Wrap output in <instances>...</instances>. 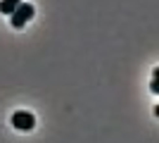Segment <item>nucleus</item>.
I'll return each instance as SVG.
<instances>
[{
    "mask_svg": "<svg viewBox=\"0 0 159 143\" xmlns=\"http://www.w3.org/2000/svg\"><path fill=\"white\" fill-rule=\"evenodd\" d=\"M19 5H21V0H0V12L2 14H12Z\"/></svg>",
    "mask_w": 159,
    "mask_h": 143,
    "instance_id": "7ed1b4c3",
    "label": "nucleus"
},
{
    "mask_svg": "<svg viewBox=\"0 0 159 143\" xmlns=\"http://www.w3.org/2000/svg\"><path fill=\"white\" fill-rule=\"evenodd\" d=\"M33 14H36V10H33V5H29V2H21L17 10H14L10 17H12V26L14 29H21L26 21L33 19Z\"/></svg>",
    "mask_w": 159,
    "mask_h": 143,
    "instance_id": "f257e3e1",
    "label": "nucleus"
},
{
    "mask_svg": "<svg viewBox=\"0 0 159 143\" xmlns=\"http://www.w3.org/2000/svg\"><path fill=\"white\" fill-rule=\"evenodd\" d=\"M12 126L19 131H31L36 126V117L31 112H26V110H17L12 115Z\"/></svg>",
    "mask_w": 159,
    "mask_h": 143,
    "instance_id": "f03ea898",
    "label": "nucleus"
},
{
    "mask_svg": "<svg viewBox=\"0 0 159 143\" xmlns=\"http://www.w3.org/2000/svg\"><path fill=\"white\" fill-rule=\"evenodd\" d=\"M150 88H152V93H157V91H159V69H154V72H152V83H150Z\"/></svg>",
    "mask_w": 159,
    "mask_h": 143,
    "instance_id": "20e7f679",
    "label": "nucleus"
}]
</instances>
